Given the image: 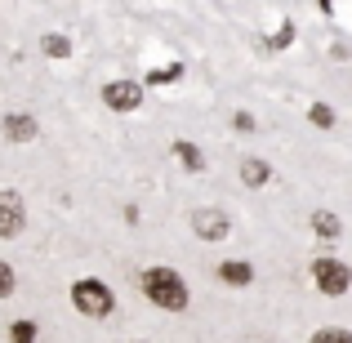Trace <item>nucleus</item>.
<instances>
[{
	"label": "nucleus",
	"instance_id": "obj_1",
	"mask_svg": "<svg viewBox=\"0 0 352 343\" xmlns=\"http://www.w3.org/2000/svg\"><path fill=\"white\" fill-rule=\"evenodd\" d=\"M138 290H143V299L152 303V308H161V312H183L192 303L188 281H183L174 267H147V272L138 276Z\"/></svg>",
	"mask_w": 352,
	"mask_h": 343
},
{
	"label": "nucleus",
	"instance_id": "obj_2",
	"mask_svg": "<svg viewBox=\"0 0 352 343\" xmlns=\"http://www.w3.org/2000/svg\"><path fill=\"white\" fill-rule=\"evenodd\" d=\"M72 303H76L80 317H94V321H103V317L116 312V294L103 276H80V281L72 285Z\"/></svg>",
	"mask_w": 352,
	"mask_h": 343
},
{
	"label": "nucleus",
	"instance_id": "obj_3",
	"mask_svg": "<svg viewBox=\"0 0 352 343\" xmlns=\"http://www.w3.org/2000/svg\"><path fill=\"white\" fill-rule=\"evenodd\" d=\"M312 281H317V290L326 294V299H339V294L352 290V267L344 258L321 254V258H312Z\"/></svg>",
	"mask_w": 352,
	"mask_h": 343
},
{
	"label": "nucleus",
	"instance_id": "obj_4",
	"mask_svg": "<svg viewBox=\"0 0 352 343\" xmlns=\"http://www.w3.org/2000/svg\"><path fill=\"white\" fill-rule=\"evenodd\" d=\"M103 107H112L116 116H129L143 107V85L138 80H107L103 85Z\"/></svg>",
	"mask_w": 352,
	"mask_h": 343
},
{
	"label": "nucleus",
	"instance_id": "obj_5",
	"mask_svg": "<svg viewBox=\"0 0 352 343\" xmlns=\"http://www.w3.org/2000/svg\"><path fill=\"white\" fill-rule=\"evenodd\" d=\"M27 223V206H23V197H18L14 188H0V236H18Z\"/></svg>",
	"mask_w": 352,
	"mask_h": 343
},
{
	"label": "nucleus",
	"instance_id": "obj_6",
	"mask_svg": "<svg viewBox=\"0 0 352 343\" xmlns=\"http://www.w3.org/2000/svg\"><path fill=\"white\" fill-rule=\"evenodd\" d=\"M192 232H197L201 241H223L228 236V214L223 210H192Z\"/></svg>",
	"mask_w": 352,
	"mask_h": 343
},
{
	"label": "nucleus",
	"instance_id": "obj_7",
	"mask_svg": "<svg viewBox=\"0 0 352 343\" xmlns=\"http://www.w3.org/2000/svg\"><path fill=\"white\" fill-rule=\"evenodd\" d=\"M0 125H5V138H9V143H32V138L41 134V125H36L32 112H9Z\"/></svg>",
	"mask_w": 352,
	"mask_h": 343
},
{
	"label": "nucleus",
	"instance_id": "obj_8",
	"mask_svg": "<svg viewBox=\"0 0 352 343\" xmlns=\"http://www.w3.org/2000/svg\"><path fill=\"white\" fill-rule=\"evenodd\" d=\"M219 281L245 290V285L254 281V263H245V258H223V263H219Z\"/></svg>",
	"mask_w": 352,
	"mask_h": 343
},
{
	"label": "nucleus",
	"instance_id": "obj_9",
	"mask_svg": "<svg viewBox=\"0 0 352 343\" xmlns=\"http://www.w3.org/2000/svg\"><path fill=\"white\" fill-rule=\"evenodd\" d=\"M241 183H245V188H267V183H272V165L263 161V156H245V161H241Z\"/></svg>",
	"mask_w": 352,
	"mask_h": 343
},
{
	"label": "nucleus",
	"instance_id": "obj_10",
	"mask_svg": "<svg viewBox=\"0 0 352 343\" xmlns=\"http://www.w3.org/2000/svg\"><path fill=\"white\" fill-rule=\"evenodd\" d=\"M170 152L179 156V165H183L188 174H201V170H206V156H201V147L192 143V138H179V143H174Z\"/></svg>",
	"mask_w": 352,
	"mask_h": 343
},
{
	"label": "nucleus",
	"instance_id": "obj_11",
	"mask_svg": "<svg viewBox=\"0 0 352 343\" xmlns=\"http://www.w3.org/2000/svg\"><path fill=\"white\" fill-rule=\"evenodd\" d=\"M183 71H188L183 63H165V67H152L143 80H138V85H156V89H165V85H179V80H183Z\"/></svg>",
	"mask_w": 352,
	"mask_h": 343
},
{
	"label": "nucleus",
	"instance_id": "obj_12",
	"mask_svg": "<svg viewBox=\"0 0 352 343\" xmlns=\"http://www.w3.org/2000/svg\"><path fill=\"white\" fill-rule=\"evenodd\" d=\"M312 232L326 236V241H335L339 232H344V223H339V214H330V210H317V214H312Z\"/></svg>",
	"mask_w": 352,
	"mask_h": 343
},
{
	"label": "nucleus",
	"instance_id": "obj_13",
	"mask_svg": "<svg viewBox=\"0 0 352 343\" xmlns=\"http://www.w3.org/2000/svg\"><path fill=\"white\" fill-rule=\"evenodd\" d=\"M41 49H45V58H67V54H72V41L63 32H45L41 36Z\"/></svg>",
	"mask_w": 352,
	"mask_h": 343
},
{
	"label": "nucleus",
	"instance_id": "obj_14",
	"mask_svg": "<svg viewBox=\"0 0 352 343\" xmlns=\"http://www.w3.org/2000/svg\"><path fill=\"white\" fill-rule=\"evenodd\" d=\"M308 120L317 129H330V125H335V107H330V103H312L308 107Z\"/></svg>",
	"mask_w": 352,
	"mask_h": 343
},
{
	"label": "nucleus",
	"instance_id": "obj_15",
	"mask_svg": "<svg viewBox=\"0 0 352 343\" xmlns=\"http://www.w3.org/2000/svg\"><path fill=\"white\" fill-rule=\"evenodd\" d=\"M290 41H294V23H290V18H285V23L276 27L272 36H267V49H290Z\"/></svg>",
	"mask_w": 352,
	"mask_h": 343
},
{
	"label": "nucleus",
	"instance_id": "obj_16",
	"mask_svg": "<svg viewBox=\"0 0 352 343\" xmlns=\"http://www.w3.org/2000/svg\"><path fill=\"white\" fill-rule=\"evenodd\" d=\"M9 343H36V321H14V326H9Z\"/></svg>",
	"mask_w": 352,
	"mask_h": 343
},
{
	"label": "nucleus",
	"instance_id": "obj_17",
	"mask_svg": "<svg viewBox=\"0 0 352 343\" xmlns=\"http://www.w3.org/2000/svg\"><path fill=\"white\" fill-rule=\"evenodd\" d=\"M312 343H352V330H344V326H326V330H317V335H312Z\"/></svg>",
	"mask_w": 352,
	"mask_h": 343
},
{
	"label": "nucleus",
	"instance_id": "obj_18",
	"mask_svg": "<svg viewBox=\"0 0 352 343\" xmlns=\"http://www.w3.org/2000/svg\"><path fill=\"white\" fill-rule=\"evenodd\" d=\"M14 285H18V276H14V267L5 263V258H0V299H9V294H14Z\"/></svg>",
	"mask_w": 352,
	"mask_h": 343
},
{
	"label": "nucleus",
	"instance_id": "obj_19",
	"mask_svg": "<svg viewBox=\"0 0 352 343\" xmlns=\"http://www.w3.org/2000/svg\"><path fill=\"white\" fill-rule=\"evenodd\" d=\"M232 129H236V134H254V116H250V112H236L232 116Z\"/></svg>",
	"mask_w": 352,
	"mask_h": 343
},
{
	"label": "nucleus",
	"instance_id": "obj_20",
	"mask_svg": "<svg viewBox=\"0 0 352 343\" xmlns=\"http://www.w3.org/2000/svg\"><path fill=\"white\" fill-rule=\"evenodd\" d=\"M330 5H335V0H317V9H326V14H330Z\"/></svg>",
	"mask_w": 352,
	"mask_h": 343
}]
</instances>
